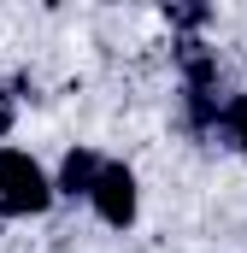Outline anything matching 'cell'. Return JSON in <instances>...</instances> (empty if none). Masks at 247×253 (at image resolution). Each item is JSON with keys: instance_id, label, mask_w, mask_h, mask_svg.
<instances>
[{"instance_id": "3", "label": "cell", "mask_w": 247, "mask_h": 253, "mask_svg": "<svg viewBox=\"0 0 247 253\" xmlns=\"http://www.w3.org/2000/svg\"><path fill=\"white\" fill-rule=\"evenodd\" d=\"M94 177H100V159L88 147H77V153H65V165H59V194H88Z\"/></svg>"}, {"instance_id": "4", "label": "cell", "mask_w": 247, "mask_h": 253, "mask_svg": "<svg viewBox=\"0 0 247 253\" xmlns=\"http://www.w3.org/2000/svg\"><path fill=\"white\" fill-rule=\"evenodd\" d=\"M218 118H224V124H230V135H236V141L247 147V94H236V100H230Z\"/></svg>"}, {"instance_id": "1", "label": "cell", "mask_w": 247, "mask_h": 253, "mask_svg": "<svg viewBox=\"0 0 247 253\" xmlns=\"http://www.w3.org/2000/svg\"><path fill=\"white\" fill-rule=\"evenodd\" d=\"M53 200V183L41 177V165L18 147H0V212L6 218H30Z\"/></svg>"}, {"instance_id": "2", "label": "cell", "mask_w": 247, "mask_h": 253, "mask_svg": "<svg viewBox=\"0 0 247 253\" xmlns=\"http://www.w3.org/2000/svg\"><path fill=\"white\" fill-rule=\"evenodd\" d=\"M88 200H94V212H100L112 230L135 224V171H129V165H100V177H94Z\"/></svg>"}, {"instance_id": "5", "label": "cell", "mask_w": 247, "mask_h": 253, "mask_svg": "<svg viewBox=\"0 0 247 253\" xmlns=\"http://www.w3.org/2000/svg\"><path fill=\"white\" fill-rule=\"evenodd\" d=\"M6 129H12V94L0 88V135H6Z\"/></svg>"}]
</instances>
